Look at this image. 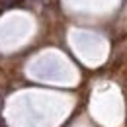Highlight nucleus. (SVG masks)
Instances as JSON below:
<instances>
[]
</instances>
